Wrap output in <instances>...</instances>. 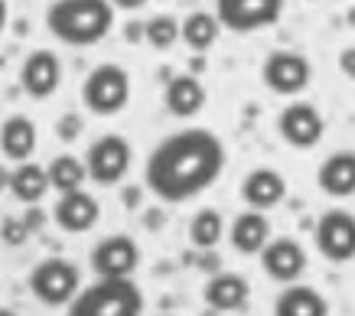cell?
I'll use <instances>...</instances> for the list:
<instances>
[{"label":"cell","mask_w":355,"mask_h":316,"mask_svg":"<svg viewBox=\"0 0 355 316\" xmlns=\"http://www.w3.org/2000/svg\"><path fill=\"white\" fill-rule=\"evenodd\" d=\"M241 199L251 209H258V212L274 209L287 199V179L277 170H270V166H258V170H251L241 179Z\"/></svg>","instance_id":"cell-16"},{"label":"cell","mask_w":355,"mask_h":316,"mask_svg":"<svg viewBox=\"0 0 355 316\" xmlns=\"http://www.w3.org/2000/svg\"><path fill=\"white\" fill-rule=\"evenodd\" d=\"M284 17V0H216V20L232 33H258Z\"/></svg>","instance_id":"cell-8"},{"label":"cell","mask_w":355,"mask_h":316,"mask_svg":"<svg viewBox=\"0 0 355 316\" xmlns=\"http://www.w3.org/2000/svg\"><path fill=\"white\" fill-rule=\"evenodd\" d=\"M88 264L98 277H130L140 264V248L130 235H108L92 248Z\"/></svg>","instance_id":"cell-11"},{"label":"cell","mask_w":355,"mask_h":316,"mask_svg":"<svg viewBox=\"0 0 355 316\" xmlns=\"http://www.w3.org/2000/svg\"><path fill=\"white\" fill-rule=\"evenodd\" d=\"M62 85V62L53 49H33L20 66V88L30 98L43 101Z\"/></svg>","instance_id":"cell-12"},{"label":"cell","mask_w":355,"mask_h":316,"mask_svg":"<svg viewBox=\"0 0 355 316\" xmlns=\"http://www.w3.org/2000/svg\"><path fill=\"white\" fill-rule=\"evenodd\" d=\"M85 131V121H82V114H76V111H65L62 118L55 121V137L65 143L78 141V134Z\"/></svg>","instance_id":"cell-28"},{"label":"cell","mask_w":355,"mask_h":316,"mask_svg":"<svg viewBox=\"0 0 355 316\" xmlns=\"http://www.w3.org/2000/svg\"><path fill=\"white\" fill-rule=\"evenodd\" d=\"M111 26L114 7L108 0H53L46 7V30L65 46H95Z\"/></svg>","instance_id":"cell-2"},{"label":"cell","mask_w":355,"mask_h":316,"mask_svg":"<svg viewBox=\"0 0 355 316\" xmlns=\"http://www.w3.org/2000/svg\"><path fill=\"white\" fill-rule=\"evenodd\" d=\"M144 222H147V229H160V225H163V212H160V209H150Z\"/></svg>","instance_id":"cell-35"},{"label":"cell","mask_w":355,"mask_h":316,"mask_svg":"<svg viewBox=\"0 0 355 316\" xmlns=\"http://www.w3.org/2000/svg\"><path fill=\"white\" fill-rule=\"evenodd\" d=\"M218 33H222V26H218L216 13H209V10H193L186 20H180V40H183L193 53L212 49Z\"/></svg>","instance_id":"cell-23"},{"label":"cell","mask_w":355,"mask_h":316,"mask_svg":"<svg viewBox=\"0 0 355 316\" xmlns=\"http://www.w3.org/2000/svg\"><path fill=\"white\" fill-rule=\"evenodd\" d=\"M108 3L114 7V10H140L147 0H108Z\"/></svg>","instance_id":"cell-34"},{"label":"cell","mask_w":355,"mask_h":316,"mask_svg":"<svg viewBox=\"0 0 355 316\" xmlns=\"http://www.w3.org/2000/svg\"><path fill=\"white\" fill-rule=\"evenodd\" d=\"M339 72L349 82H355V46H345L343 53H339Z\"/></svg>","instance_id":"cell-29"},{"label":"cell","mask_w":355,"mask_h":316,"mask_svg":"<svg viewBox=\"0 0 355 316\" xmlns=\"http://www.w3.org/2000/svg\"><path fill=\"white\" fill-rule=\"evenodd\" d=\"M205 85L196 76H173L163 91V105L173 118H196L205 108Z\"/></svg>","instance_id":"cell-18"},{"label":"cell","mask_w":355,"mask_h":316,"mask_svg":"<svg viewBox=\"0 0 355 316\" xmlns=\"http://www.w3.org/2000/svg\"><path fill=\"white\" fill-rule=\"evenodd\" d=\"M228 241L238 254H261V248L270 241V222L264 212L251 209V212H241V216L232 222L228 229Z\"/></svg>","instance_id":"cell-20"},{"label":"cell","mask_w":355,"mask_h":316,"mask_svg":"<svg viewBox=\"0 0 355 316\" xmlns=\"http://www.w3.org/2000/svg\"><path fill=\"white\" fill-rule=\"evenodd\" d=\"M313 241L326 261H355V216L345 209H329L313 222Z\"/></svg>","instance_id":"cell-7"},{"label":"cell","mask_w":355,"mask_h":316,"mask_svg":"<svg viewBox=\"0 0 355 316\" xmlns=\"http://www.w3.org/2000/svg\"><path fill=\"white\" fill-rule=\"evenodd\" d=\"M313 66L306 62V55L293 53V49H274L261 66V82L280 95V98H293L303 88L310 85Z\"/></svg>","instance_id":"cell-9"},{"label":"cell","mask_w":355,"mask_h":316,"mask_svg":"<svg viewBox=\"0 0 355 316\" xmlns=\"http://www.w3.org/2000/svg\"><path fill=\"white\" fill-rule=\"evenodd\" d=\"M0 316H17L13 310H7V306H0Z\"/></svg>","instance_id":"cell-39"},{"label":"cell","mask_w":355,"mask_h":316,"mask_svg":"<svg viewBox=\"0 0 355 316\" xmlns=\"http://www.w3.org/2000/svg\"><path fill=\"white\" fill-rule=\"evenodd\" d=\"M316 186L333 199H352L355 196V153L336 150L329 153L320 170H316Z\"/></svg>","instance_id":"cell-17"},{"label":"cell","mask_w":355,"mask_h":316,"mask_svg":"<svg viewBox=\"0 0 355 316\" xmlns=\"http://www.w3.org/2000/svg\"><path fill=\"white\" fill-rule=\"evenodd\" d=\"M124 40H128V43H140V40H144V23L130 20L128 26H124Z\"/></svg>","instance_id":"cell-32"},{"label":"cell","mask_w":355,"mask_h":316,"mask_svg":"<svg viewBox=\"0 0 355 316\" xmlns=\"http://www.w3.org/2000/svg\"><path fill=\"white\" fill-rule=\"evenodd\" d=\"M323 114L310 101H291L277 118V134L284 137V143H291L293 150H313L323 141Z\"/></svg>","instance_id":"cell-10"},{"label":"cell","mask_w":355,"mask_h":316,"mask_svg":"<svg viewBox=\"0 0 355 316\" xmlns=\"http://www.w3.org/2000/svg\"><path fill=\"white\" fill-rule=\"evenodd\" d=\"M23 225L30 229V235H33V231H40L46 225V212L40 206H30V209H26V216H23Z\"/></svg>","instance_id":"cell-31"},{"label":"cell","mask_w":355,"mask_h":316,"mask_svg":"<svg viewBox=\"0 0 355 316\" xmlns=\"http://www.w3.org/2000/svg\"><path fill=\"white\" fill-rule=\"evenodd\" d=\"M36 150V124L26 114H10L0 124V153L7 160H30Z\"/></svg>","instance_id":"cell-21"},{"label":"cell","mask_w":355,"mask_h":316,"mask_svg":"<svg viewBox=\"0 0 355 316\" xmlns=\"http://www.w3.org/2000/svg\"><path fill=\"white\" fill-rule=\"evenodd\" d=\"M196 267H202L205 274H216V271H222V258L216 254V248H212V251H202V254L196 258Z\"/></svg>","instance_id":"cell-30"},{"label":"cell","mask_w":355,"mask_h":316,"mask_svg":"<svg viewBox=\"0 0 355 316\" xmlns=\"http://www.w3.org/2000/svg\"><path fill=\"white\" fill-rule=\"evenodd\" d=\"M30 294L43 306H69L82 287V271L69 258H46L30 271Z\"/></svg>","instance_id":"cell-5"},{"label":"cell","mask_w":355,"mask_h":316,"mask_svg":"<svg viewBox=\"0 0 355 316\" xmlns=\"http://www.w3.org/2000/svg\"><path fill=\"white\" fill-rule=\"evenodd\" d=\"M261 267L270 281L277 283H293L306 271V251L297 238L291 235H280V238H270L264 248H261Z\"/></svg>","instance_id":"cell-13"},{"label":"cell","mask_w":355,"mask_h":316,"mask_svg":"<svg viewBox=\"0 0 355 316\" xmlns=\"http://www.w3.org/2000/svg\"><path fill=\"white\" fill-rule=\"evenodd\" d=\"M7 183H10V170H7V166L0 164V193L7 189Z\"/></svg>","instance_id":"cell-37"},{"label":"cell","mask_w":355,"mask_h":316,"mask_svg":"<svg viewBox=\"0 0 355 316\" xmlns=\"http://www.w3.org/2000/svg\"><path fill=\"white\" fill-rule=\"evenodd\" d=\"M7 189H10L13 199L23 202V206H40L43 196L49 193V176H46V166L33 164V160H23V164L10 173Z\"/></svg>","instance_id":"cell-22"},{"label":"cell","mask_w":355,"mask_h":316,"mask_svg":"<svg viewBox=\"0 0 355 316\" xmlns=\"http://www.w3.org/2000/svg\"><path fill=\"white\" fill-rule=\"evenodd\" d=\"M345 20H349V26H352V30H355V7H352V10H349V13H345Z\"/></svg>","instance_id":"cell-38"},{"label":"cell","mask_w":355,"mask_h":316,"mask_svg":"<svg viewBox=\"0 0 355 316\" xmlns=\"http://www.w3.org/2000/svg\"><path fill=\"white\" fill-rule=\"evenodd\" d=\"M144 40L153 46V49H170L180 40V20L170 17V13H157L144 23Z\"/></svg>","instance_id":"cell-26"},{"label":"cell","mask_w":355,"mask_h":316,"mask_svg":"<svg viewBox=\"0 0 355 316\" xmlns=\"http://www.w3.org/2000/svg\"><path fill=\"white\" fill-rule=\"evenodd\" d=\"M46 176H49V189H55L59 196H62V193H76V189H82L85 179H88L85 164L78 160L76 153H62V157L49 160Z\"/></svg>","instance_id":"cell-24"},{"label":"cell","mask_w":355,"mask_h":316,"mask_svg":"<svg viewBox=\"0 0 355 316\" xmlns=\"http://www.w3.org/2000/svg\"><path fill=\"white\" fill-rule=\"evenodd\" d=\"M7 17H10V10H7V0H0V33L7 30Z\"/></svg>","instance_id":"cell-36"},{"label":"cell","mask_w":355,"mask_h":316,"mask_svg":"<svg viewBox=\"0 0 355 316\" xmlns=\"http://www.w3.org/2000/svg\"><path fill=\"white\" fill-rule=\"evenodd\" d=\"M251 297V287L241 274L235 271H216L202 287V300L209 310L216 313H232V310H241Z\"/></svg>","instance_id":"cell-15"},{"label":"cell","mask_w":355,"mask_h":316,"mask_svg":"<svg viewBox=\"0 0 355 316\" xmlns=\"http://www.w3.org/2000/svg\"><path fill=\"white\" fill-rule=\"evenodd\" d=\"M26 238H30V229L23 225V218L7 216L3 222H0V241H3V245L20 248V245H26Z\"/></svg>","instance_id":"cell-27"},{"label":"cell","mask_w":355,"mask_h":316,"mask_svg":"<svg viewBox=\"0 0 355 316\" xmlns=\"http://www.w3.org/2000/svg\"><path fill=\"white\" fill-rule=\"evenodd\" d=\"M140 196H144V186H128V189H124V206L128 209L140 206Z\"/></svg>","instance_id":"cell-33"},{"label":"cell","mask_w":355,"mask_h":316,"mask_svg":"<svg viewBox=\"0 0 355 316\" xmlns=\"http://www.w3.org/2000/svg\"><path fill=\"white\" fill-rule=\"evenodd\" d=\"M130 101V76L118 62H101L82 82V105L98 118L121 114Z\"/></svg>","instance_id":"cell-4"},{"label":"cell","mask_w":355,"mask_h":316,"mask_svg":"<svg viewBox=\"0 0 355 316\" xmlns=\"http://www.w3.org/2000/svg\"><path fill=\"white\" fill-rule=\"evenodd\" d=\"M130 160H134V150H130L128 137L121 134H105L92 141L85 153V176L98 186H118L124 176L130 173Z\"/></svg>","instance_id":"cell-6"},{"label":"cell","mask_w":355,"mask_h":316,"mask_svg":"<svg viewBox=\"0 0 355 316\" xmlns=\"http://www.w3.org/2000/svg\"><path fill=\"white\" fill-rule=\"evenodd\" d=\"M65 316H144V290L130 277H98L78 287Z\"/></svg>","instance_id":"cell-3"},{"label":"cell","mask_w":355,"mask_h":316,"mask_svg":"<svg viewBox=\"0 0 355 316\" xmlns=\"http://www.w3.org/2000/svg\"><path fill=\"white\" fill-rule=\"evenodd\" d=\"M225 235V218L216 209H199L189 222V241L199 251H212Z\"/></svg>","instance_id":"cell-25"},{"label":"cell","mask_w":355,"mask_h":316,"mask_svg":"<svg viewBox=\"0 0 355 316\" xmlns=\"http://www.w3.org/2000/svg\"><path fill=\"white\" fill-rule=\"evenodd\" d=\"M53 218L55 225L69 235H82V231H92L98 225V218H101V206H98V199L85 189H76V193H62L59 202L53 209Z\"/></svg>","instance_id":"cell-14"},{"label":"cell","mask_w":355,"mask_h":316,"mask_svg":"<svg viewBox=\"0 0 355 316\" xmlns=\"http://www.w3.org/2000/svg\"><path fill=\"white\" fill-rule=\"evenodd\" d=\"M225 143L209 128H183L163 137L147 157L144 186L160 202L180 206L202 196L225 170Z\"/></svg>","instance_id":"cell-1"},{"label":"cell","mask_w":355,"mask_h":316,"mask_svg":"<svg viewBox=\"0 0 355 316\" xmlns=\"http://www.w3.org/2000/svg\"><path fill=\"white\" fill-rule=\"evenodd\" d=\"M274 316H329V304L310 283H287L274 300Z\"/></svg>","instance_id":"cell-19"}]
</instances>
